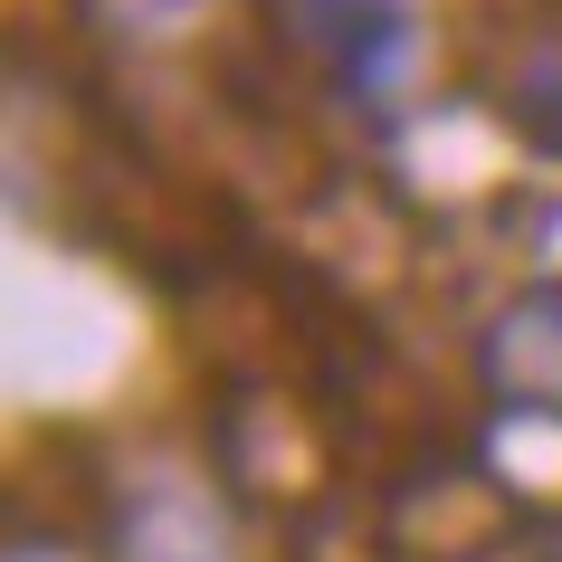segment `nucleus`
<instances>
[{"label":"nucleus","mask_w":562,"mask_h":562,"mask_svg":"<svg viewBox=\"0 0 562 562\" xmlns=\"http://www.w3.org/2000/svg\"><path fill=\"white\" fill-rule=\"evenodd\" d=\"M105 38H124V48H172V38H191L220 10V0H77Z\"/></svg>","instance_id":"nucleus-4"},{"label":"nucleus","mask_w":562,"mask_h":562,"mask_svg":"<svg viewBox=\"0 0 562 562\" xmlns=\"http://www.w3.org/2000/svg\"><path fill=\"white\" fill-rule=\"evenodd\" d=\"M0 562H77V543H58V533H10Z\"/></svg>","instance_id":"nucleus-6"},{"label":"nucleus","mask_w":562,"mask_h":562,"mask_svg":"<svg viewBox=\"0 0 562 562\" xmlns=\"http://www.w3.org/2000/svg\"><path fill=\"white\" fill-rule=\"evenodd\" d=\"M476 382L505 419H562V277L525 286L476 344Z\"/></svg>","instance_id":"nucleus-3"},{"label":"nucleus","mask_w":562,"mask_h":562,"mask_svg":"<svg viewBox=\"0 0 562 562\" xmlns=\"http://www.w3.org/2000/svg\"><path fill=\"white\" fill-rule=\"evenodd\" d=\"M296 30L353 105H401L419 87V0H296Z\"/></svg>","instance_id":"nucleus-1"},{"label":"nucleus","mask_w":562,"mask_h":562,"mask_svg":"<svg viewBox=\"0 0 562 562\" xmlns=\"http://www.w3.org/2000/svg\"><path fill=\"white\" fill-rule=\"evenodd\" d=\"M515 115L543 153H562V48H533L525 77H515Z\"/></svg>","instance_id":"nucleus-5"},{"label":"nucleus","mask_w":562,"mask_h":562,"mask_svg":"<svg viewBox=\"0 0 562 562\" xmlns=\"http://www.w3.org/2000/svg\"><path fill=\"white\" fill-rule=\"evenodd\" d=\"M115 562H238L220 486L181 458H153L115 486Z\"/></svg>","instance_id":"nucleus-2"}]
</instances>
